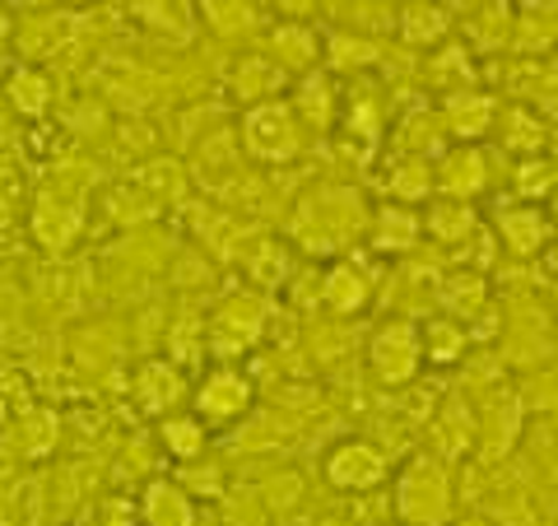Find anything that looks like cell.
Instances as JSON below:
<instances>
[{
	"instance_id": "cell-28",
	"label": "cell",
	"mask_w": 558,
	"mask_h": 526,
	"mask_svg": "<svg viewBox=\"0 0 558 526\" xmlns=\"http://www.w3.org/2000/svg\"><path fill=\"white\" fill-rule=\"evenodd\" d=\"M428 187H433V172L424 159H405L396 172V196L400 201H424L428 196Z\"/></svg>"
},
{
	"instance_id": "cell-13",
	"label": "cell",
	"mask_w": 558,
	"mask_h": 526,
	"mask_svg": "<svg viewBox=\"0 0 558 526\" xmlns=\"http://www.w3.org/2000/svg\"><path fill=\"white\" fill-rule=\"evenodd\" d=\"M284 70H279L270 57H260V51H252V57H242L233 65V98L247 103V108H256V103H275L279 89H284Z\"/></svg>"
},
{
	"instance_id": "cell-10",
	"label": "cell",
	"mask_w": 558,
	"mask_h": 526,
	"mask_svg": "<svg viewBox=\"0 0 558 526\" xmlns=\"http://www.w3.org/2000/svg\"><path fill=\"white\" fill-rule=\"evenodd\" d=\"M498 242L512 256H535V252H545L554 242V219L539 205H526V201L508 205L498 215Z\"/></svg>"
},
{
	"instance_id": "cell-22",
	"label": "cell",
	"mask_w": 558,
	"mask_h": 526,
	"mask_svg": "<svg viewBox=\"0 0 558 526\" xmlns=\"http://www.w3.org/2000/svg\"><path fill=\"white\" fill-rule=\"evenodd\" d=\"M159 438L168 447V457L178 462H201L205 457V443H209V429L201 425L196 415H168L159 425Z\"/></svg>"
},
{
	"instance_id": "cell-23",
	"label": "cell",
	"mask_w": 558,
	"mask_h": 526,
	"mask_svg": "<svg viewBox=\"0 0 558 526\" xmlns=\"http://www.w3.org/2000/svg\"><path fill=\"white\" fill-rule=\"evenodd\" d=\"M418 229H424V224H418L405 205H381L373 219V234H377L373 242L381 252H410L418 242Z\"/></svg>"
},
{
	"instance_id": "cell-16",
	"label": "cell",
	"mask_w": 558,
	"mask_h": 526,
	"mask_svg": "<svg viewBox=\"0 0 558 526\" xmlns=\"http://www.w3.org/2000/svg\"><path fill=\"white\" fill-rule=\"evenodd\" d=\"M322 57V47H317V33H312L307 24H299V20H284V24H275V33H270V61L284 70H307L312 61Z\"/></svg>"
},
{
	"instance_id": "cell-31",
	"label": "cell",
	"mask_w": 558,
	"mask_h": 526,
	"mask_svg": "<svg viewBox=\"0 0 558 526\" xmlns=\"http://www.w3.org/2000/svg\"><path fill=\"white\" fill-rule=\"evenodd\" d=\"M98 526H140V517H135V507L126 499H112V503H102Z\"/></svg>"
},
{
	"instance_id": "cell-19",
	"label": "cell",
	"mask_w": 558,
	"mask_h": 526,
	"mask_svg": "<svg viewBox=\"0 0 558 526\" xmlns=\"http://www.w3.org/2000/svg\"><path fill=\"white\" fill-rule=\"evenodd\" d=\"M396 28H400V38H405L410 47H433V43L447 38L451 14L442 5H400Z\"/></svg>"
},
{
	"instance_id": "cell-1",
	"label": "cell",
	"mask_w": 558,
	"mask_h": 526,
	"mask_svg": "<svg viewBox=\"0 0 558 526\" xmlns=\"http://www.w3.org/2000/svg\"><path fill=\"white\" fill-rule=\"evenodd\" d=\"M396 517L405 526H451L457 517V489H451V476L438 457L418 452L400 466L396 489H391Z\"/></svg>"
},
{
	"instance_id": "cell-6",
	"label": "cell",
	"mask_w": 558,
	"mask_h": 526,
	"mask_svg": "<svg viewBox=\"0 0 558 526\" xmlns=\"http://www.w3.org/2000/svg\"><path fill=\"white\" fill-rule=\"evenodd\" d=\"M266 322H270L266 298H256V294L223 298V303L215 308V318H209V349H215V355L229 363L233 355H242V349H252L260 340Z\"/></svg>"
},
{
	"instance_id": "cell-14",
	"label": "cell",
	"mask_w": 558,
	"mask_h": 526,
	"mask_svg": "<svg viewBox=\"0 0 558 526\" xmlns=\"http://www.w3.org/2000/svg\"><path fill=\"white\" fill-rule=\"evenodd\" d=\"M418 345H424V363L451 368L470 355V331L461 318H433V322L418 326Z\"/></svg>"
},
{
	"instance_id": "cell-4",
	"label": "cell",
	"mask_w": 558,
	"mask_h": 526,
	"mask_svg": "<svg viewBox=\"0 0 558 526\" xmlns=\"http://www.w3.org/2000/svg\"><path fill=\"white\" fill-rule=\"evenodd\" d=\"M368 363L377 382L387 387H410L414 373L424 368V345H418V326L410 318H391L373 331L368 340Z\"/></svg>"
},
{
	"instance_id": "cell-25",
	"label": "cell",
	"mask_w": 558,
	"mask_h": 526,
	"mask_svg": "<svg viewBox=\"0 0 558 526\" xmlns=\"http://www.w3.org/2000/svg\"><path fill=\"white\" fill-rule=\"evenodd\" d=\"M293 112H299V121H312V127H330V117H336V89H330V80L312 75L299 84V103H293Z\"/></svg>"
},
{
	"instance_id": "cell-3",
	"label": "cell",
	"mask_w": 558,
	"mask_h": 526,
	"mask_svg": "<svg viewBox=\"0 0 558 526\" xmlns=\"http://www.w3.org/2000/svg\"><path fill=\"white\" fill-rule=\"evenodd\" d=\"M191 401H196V419H201L205 429H223V425H238V419L252 410L256 387H252V378L242 373V368L215 363V368H209V373L196 382Z\"/></svg>"
},
{
	"instance_id": "cell-11",
	"label": "cell",
	"mask_w": 558,
	"mask_h": 526,
	"mask_svg": "<svg viewBox=\"0 0 558 526\" xmlns=\"http://www.w3.org/2000/svg\"><path fill=\"white\" fill-rule=\"evenodd\" d=\"M80 234V205L65 201V191H43L33 205V238L47 252H65Z\"/></svg>"
},
{
	"instance_id": "cell-8",
	"label": "cell",
	"mask_w": 558,
	"mask_h": 526,
	"mask_svg": "<svg viewBox=\"0 0 558 526\" xmlns=\"http://www.w3.org/2000/svg\"><path fill=\"white\" fill-rule=\"evenodd\" d=\"M0 89H5L14 121H43L51 112V103H57V80L38 61H14L5 70V80H0Z\"/></svg>"
},
{
	"instance_id": "cell-7",
	"label": "cell",
	"mask_w": 558,
	"mask_h": 526,
	"mask_svg": "<svg viewBox=\"0 0 558 526\" xmlns=\"http://www.w3.org/2000/svg\"><path fill=\"white\" fill-rule=\"evenodd\" d=\"M186 373L172 359H145L131 378V396L145 415H172L186 401Z\"/></svg>"
},
{
	"instance_id": "cell-24",
	"label": "cell",
	"mask_w": 558,
	"mask_h": 526,
	"mask_svg": "<svg viewBox=\"0 0 558 526\" xmlns=\"http://www.w3.org/2000/svg\"><path fill=\"white\" fill-rule=\"evenodd\" d=\"M424 229L438 238V242H465L470 234H475V210L461 205V201H438L428 210Z\"/></svg>"
},
{
	"instance_id": "cell-2",
	"label": "cell",
	"mask_w": 558,
	"mask_h": 526,
	"mask_svg": "<svg viewBox=\"0 0 558 526\" xmlns=\"http://www.w3.org/2000/svg\"><path fill=\"white\" fill-rule=\"evenodd\" d=\"M242 150L256 164H289L303 150V121L293 112V103L275 98L247 108V117H242Z\"/></svg>"
},
{
	"instance_id": "cell-20",
	"label": "cell",
	"mask_w": 558,
	"mask_h": 526,
	"mask_svg": "<svg viewBox=\"0 0 558 526\" xmlns=\"http://www.w3.org/2000/svg\"><path fill=\"white\" fill-rule=\"evenodd\" d=\"M480 429V419L475 410H470V401L465 396H451L442 415H438V425H433V438H438V447L447 452V457H461V452L470 447V438H475Z\"/></svg>"
},
{
	"instance_id": "cell-29",
	"label": "cell",
	"mask_w": 558,
	"mask_h": 526,
	"mask_svg": "<svg viewBox=\"0 0 558 526\" xmlns=\"http://www.w3.org/2000/svg\"><path fill=\"white\" fill-rule=\"evenodd\" d=\"M377 57H381V47H373L368 38H349V33L330 38V61H340V65H368Z\"/></svg>"
},
{
	"instance_id": "cell-18",
	"label": "cell",
	"mask_w": 558,
	"mask_h": 526,
	"mask_svg": "<svg viewBox=\"0 0 558 526\" xmlns=\"http://www.w3.org/2000/svg\"><path fill=\"white\" fill-rule=\"evenodd\" d=\"M494 127V98L480 89H461L447 98V131L457 140H480Z\"/></svg>"
},
{
	"instance_id": "cell-34",
	"label": "cell",
	"mask_w": 558,
	"mask_h": 526,
	"mask_svg": "<svg viewBox=\"0 0 558 526\" xmlns=\"http://www.w3.org/2000/svg\"><path fill=\"white\" fill-rule=\"evenodd\" d=\"M14 127V112H10V103H5V89H0V135H5Z\"/></svg>"
},
{
	"instance_id": "cell-30",
	"label": "cell",
	"mask_w": 558,
	"mask_h": 526,
	"mask_svg": "<svg viewBox=\"0 0 558 526\" xmlns=\"http://www.w3.org/2000/svg\"><path fill=\"white\" fill-rule=\"evenodd\" d=\"M539 140H545V127H539L526 108H517L512 112V131L502 135V145L508 150H539Z\"/></svg>"
},
{
	"instance_id": "cell-17",
	"label": "cell",
	"mask_w": 558,
	"mask_h": 526,
	"mask_svg": "<svg viewBox=\"0 0 558 526\" xmlns=\"http://www.w3.org/2000/svg\"><path fill=\"white\" fill-rule=\"evenodd\" d=\"M322 298L330 312H340V318H354V312L368 308L373 298V279L354 271V266H330L326 271V285H322Z\"/></svg>"
},
{
	"instance_id": "cell-15",
	"label": "cell",
	"mask_w": 558,
	"mask_h": 526,
	"mask_svg": "<svg viewBox=\"0 0 558 526\" xmlns=\"http://www.w3.org/2000/svg\"><path fill=\"white\" fill-rule=\"evenodd\" d=\"M488 182V168L475 150H451L442 154V168H438V187L447 191V201H470V196H480Z\"/></svg>"
},
{
	"instance_id": "cell-36",
	"label": "cell",
	"mask_w": 558,
	"mask_h": 526,
	"mask_svg": "<svg viewBox=\"0 0 558 526\" xmlns=\"http://www.w3.org/2000/svg\"><path fill=\"white\" fill-rule=\"evenodd\" d=\"M554 224H558V191H554Z\"/></svg>"
},
{
	"instance_id": "cell-35",
	"label": "cell",
	"mask_w": 558,
	"mask_h": 526,
	"mask_svg": "<svg viewBox=\"0 0 558 526\" xmlns=\"http://www.w3.org/2000/svg\"><path fill=\"white\" fill-rule=\"evenodd\" d=\"M451 526H494V522H488L484 513H470V517H461V522H451Z\"/></svg>"
},
{
	"instance_id": "cell-33",
	"label": "cell",
	"mask_w": 558,
	"mask_h": 526,
	"mask_svg": "<svg viewBox=\"0 0 558 526\" xmlns=\"http://www.w3.org/2000/svg\"><path fill=\"white\" fill-rule=\"evenodd\" d=\"M10 38H14V14H10V5H0V51H5Z\"/></svg>"
},
{
	"instance_id": "cell-9",
	"label": "cell",
	"mask_w": 558,
	"mask_h": 526,
	"mask_svg": "<svg viewBox=\"0 0 558 526\" xmlns=\"http://www.w3.org/2000/svg\"><path fill=\"white\" fill-rule=\"evenodd\" d=\"M57 433H61L57 415L28 406V410L14 415L5 429H0V452L14 457V462H38V457H47V452L57 447Z\"/></svg>"
},
{
	"instance_id": "cell-27",
	"label": "cell",
	"mask_w": 558,
	"mask_h": 526,
	"mask_svg": "<svg viewBox=\"0 0 558 526\" xmlns=\"http://www.w3.org/2000/svg\"><path fill=\"white\" fill-rule=\"evenodd\" d=\"M558 191V172H554V164L545 159H526L521 164V172H517V196H526V205H535L539 196H554Z\"/></svg>"
},
{
	"instance_id": "cell-21",
	"label": "cell",
	"mask_w": 558,
	"mask_h": 526,
	"mask_svg": "<svg viewBox=\"0 0 558 526\" xmlns=\"http://www.w3.org/2000/svg\"><path fill=\"white\" fill-rule=\"evenodd\" d=\"M196 20L205 28H215L219 38H242V33H252L260 24V10L242 5V0H205V5H196Z\"/></svg>"
},
{
	"instance_id": "cell-37",
	"label": "cell",
	"mask_w": 558,
	"mask_h": 526,
	"mask_svg": "<svg viewBox=\"0 0 558 526\" xmlns=\"http://www.w3.org/2000/svg\"><path fill=\"white\" fill-rule=\"evenodd\" d=\"M396 526H405V522H396Z\"/></svg>"
},
{
	"instance_id": "cell-32",
	"label": "cell",
	"mask_w": 558,
	"mask_h": 526,
	"mask_svg": "<svg viewBox=\"0 0 558 526\" xmlns=\"http://www.w3.org/2000/svg\"><path fill=\"white\" fill-rule=\"evenodd\" d=\"M270 256H275V242H266V261H256V266H275ZM284 275H289V271H260L256 279H260V285H270V279H284Z\"/></svg>"
},
{
	"instance_id": "cell-5",
	"label": "cell",
	"mask_w": 558,
	"mask_h": 526,
	"mask_svg": "<svg viewBox=\"0 0 558 526\" xmlns=\"http://www.w3.org/2000/svg\"><path fill=\"white\" fill-rule=\"evenodd\" d=\"M322 470H326V485L340 489V494H368V489L387 485L391 462L377 443H368V438H344V443H336L326 452Z\"/></svg>"
},
{
	"instance_id": "cell-12",
	"label": "cell",
	"mask_w": 558,
	"mask_h": 526,
	"mask_svg": "<svg viewBox=\"0 0 558 526\" xmlns=\"http://www.w3.org/2000/svg\"><path fill=\"white\" fill-rule=\"evenodd\" d=\"M140 526H196L186 489L178 480H149L140 494Z\"/></svg>"
},
{
	"instance_id": "cell-26",
	"label": "cell",
	"mask_w": 558,
	"mask_h": 526,
	"mask_svg": "<svg viewBox=\"0 0 558 526\" xmlns=\"http://www.w3.org/2000/svg\"><path fill=\"white\" fill-rule=\"evenodd\" d=\"M131 14L140 24H149V28H159V33H168L172 24H178V33H186L191 24H196V10L191 5H178V0H172V5H163V0H145V5H131Z\"/></svg>"
}]
</instances>
